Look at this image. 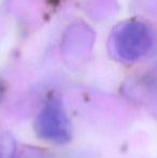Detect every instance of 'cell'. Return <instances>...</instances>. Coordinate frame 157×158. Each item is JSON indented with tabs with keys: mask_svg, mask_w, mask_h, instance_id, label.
<instances>
[{
	"mask_svg": "<svg viewBox=\"0 0 157 158\" xmlns=\"http://www.w3.org/2000/svg\"><path fill=\"white\" fill-rule=\"evenodd\" d=\"M153 32L142 22L123 23L112 35V48L124 61H136L142 58L153 45Z\"/></svg>",
	"mask_w": 157,
	"mask_h": 158,
	"instance_id": "cell-1",
	"label": "cell"
},
{
	"mask_svg": "<svg viewBox=\"0 0 157 158\" xmlns=\"http://www.w3.org/2000/svg\"><path fill=\"white\" fill-rule=\"evenodd\" d=\"M35 131L42 140L65 144L71 140V127L59 100H50L35 119Z\"/></svg>",
	"mask_w": 157,
	"mask_h": 158,
	"instance_id": "cell-2",
	"label": "cell"
},
{
	"mask_svg": "<svg viewBox=\"0 0 157 158\" xmlns=\"http://www.w3.org/2000/svg\"><path fill=\"white\" fill-rule=\"evenodd\" d=\"M16 144L9 132H0V158H14Z\"/></svg>",
	"mask_w": 157,
	"mask_h": 158,
	"instance_id": "cell-3",
	"label": "cell"
},
{
	"mask_svg": "<svg viewBox=\"0 0 157 158\" xmlns=\"http://www.w3.org/2000/svg\"><path fill=\"white\" fill-rule=\"evenodd\" d=\"M1 93H2V87H1V83H0V98H1Z\"/></svg>",
	"mask_w": 157,
	"mask_h": 158,
	"instance_id": "cell-4",
	"label": "cell"
}]
</instances>
